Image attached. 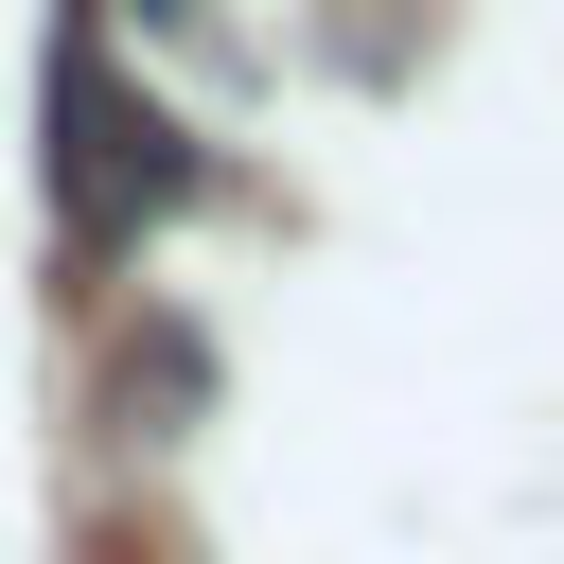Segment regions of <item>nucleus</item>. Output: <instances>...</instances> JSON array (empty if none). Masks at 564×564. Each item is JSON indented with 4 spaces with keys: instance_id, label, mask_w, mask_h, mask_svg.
<instances>
[{
    "instance_id": "obj_1",
    "label": "nucleus",
    "mask_w": 564,
    "mask_h": 564,
    "mask_svg": "<svg viewBox=\"0 0 564 564\" xmlns=\"http://www.w3.org/2000/svg\"><path fill=\"white\" fill-rule=\"evenodd\" d=\"M194 194V141L106 70V35L70 18L53 35V212H70V247H141L159 212Z\"/></svg>"
},
{
    "instance_id": "obj_2",
    "label": "nucleus",
    "mask_w": 564,
    "mask_h": 564,
    "mask_svg": "<svg viewBox=\"0 0 564 564\" xmlns=\"http://www.w3.org/2000/svg\"><path fill=\"white\" fill-rule=\"evenodd\" d=\"M194 388H212V352H194V335H141V352H123V423H141V441H176V405H194Z\"/></svg>"
},
{
    "instance_id": "obj_3",
    "label": "nucleus",
    "mask_w": 564,
    "mask_h": 564,
    "mask_svg": "<svg viewBox=\"0 0 564 564\" xmlns=\"http://www.w3.org/2000/svg\"><path fill=\"white\" fill-rule=\"evenodd\" d=\"M141 18H194V0H141Z\"/></svg>"
}]
</instances>
